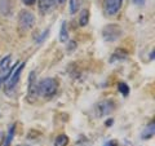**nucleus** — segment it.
Instances as JSON below:
<instances>
[{"instance_id": "nucleus-1", "label": "nucleus", "mask_w": 155, "mask_h": 146, "mask_svg": "<svg viewBox=\"0 0 155 146\" xmlns=\"http://www.w3.org/2000/svg\"><path fill=\"white\" fill-rule=\"evenodd\" d=\"M58 88V83L53 78H44L38 83V95L44 98H51L56 95Z\"/></svg>"}, {"instance_id": "nucleus-2", "label": "nucleus", "mask_w": 155, "mask_h": 146, "mask_svg": "<svg viewBox=\"0 0 155 146\" xmlns=\"http://www.w3.org/2000/svg\"><path fill=\"white\" fill-rule=\"evenodd\" d=\"M23 67H25V64H23V62H19L18 65H16L13 67L11 74H8L5 76V89L7 91H12L13 88H16V85L19 81V78H21Z\"/></svg>"}, {"instance_id": "nucleus-3", "label": "nucleus", "mask_w": 155, "mask_h": 146, "mask_svg": "<svg viewBox=\"0 0 155 146\" xmlns=\"http://www.w3.org/2000/svg\"><path fill=\"white\" fill-rule=\"evenodd\" d=\"M35 25V16L28 11H21L18 16V27L21 32L28 31Z\"/></svg>"}, {"instance_id": "nucleus-4", "label": "nucleus", "mask_w": 155, "mask_h": 146, "mask_svg": "<svg viewBox=\"0 0 155 146\" xmlns=\"http://www.w3.org/2000/svg\"><path fill=\"white\" fill-rule=\"evenodd\" d=\"M115 109V102L113 100H104L100 104H97L96 106V116H105L113 113V110Z\"/></svg>"}, {"instance_id": "nucleus-5", "label": "nucleus", "mask_w": 155, "mask_h": 146, "mask_svg": "<svg viewBox=\"0 0 155 146\" xmlns=\"http://www.w3.org/2000/svg\"><path fill=\"white\" fill-rule=\"evenodd\" d=\"M102 35L106 41H115L122 35V28L118 25H107L102 30Z\"/></svg>"}, {"instance_id": "nucleus-6", "label": "nucleus", "mask_w": 155, "mask_h": 146, "mask_svg": "<svg viewBox=\"0 0 155 146\" xmlns=\"http://www.w3.org/2000/svg\"><path fill=\"white\" fill-rule=\"evenodd\" d=\"M123 5V0H105L104 9L107 16H115Z\"/></svg>"}, {"instance_id": "nucleus-7", "label": "nucleus", "mask_w": 155, "mask_h": 146, "mask_svg": "<svg viewBox=\"0 0 155 146\" xmlns=\"http://www.w3.org/2000/svg\"><path fill=\"white\" fill-rule=\"evenodd\" d=\"M36 97H38L36 75H35V71H31L30 76H28V101L32 102L34 100H36Z\"/></svg>"}, {"instance_id": "nucleus-8", "label": "nucleus", "mask_w": 155, "mask_h": 146, "mask_svg": "<svg viewBox=\"0 0 155 146\" xmlns=\"http://www.w3.org/2000/svg\"><path fill=\"white\" fill-rule=\"evenodd\" d=\"M56 3H57L56 0H39V3H38L39 11H40L41 14H45L56 5Z\"/></svg>"}, {"instance_id": "nucleus-9", "label": "nucleus", "mask_w": 155, "mask_h": 146, "mask_svg": "<svg viewBox=\"0 0 155 146\" xmlns=\"http://www.w3.org/2000/svg\"><path fill=\"white\" fill-rule=\"evenodd\" d=\"M12 64V56L8 55L0 61V74L2 75H8V71H9V67H11Z\"/></svg>"}, {"instance_id": "nucleus-10", "label": "nucleus", "mask_w": 155, "mask_h": 146, "mask_svg": "<svg viewBox=\"0 0 155 146\" xmlns=\"http://www.w3.org/2000/svg\"><path fill=\"white\" fill-rule=\"evenodd\" d=\"M67 39H69V32H67L66 22H62V25H61V31H60V41H61V43H66Z\"/></svg>"}, {"instance_id": "nucleus-11", "label": "nucleus", "mask_w": 155, "mask_h": 146, "mask_svg": "<svg viewBox=\"0 0 155 146\" xmlns=\"http://www.w3.org/2000/svg\"><path fill=\"white\" fill-rule=\"evenodd\" d=\"M127 52L125 51H123V49H116L115 51V53L113 55V57H111V62H114V61H116V60H124V58H127Z\"/></svg>"}, {"instance_id": "nucleus-12", "label": "nucleus", "mask_w": 155, "mask_h": 146, "mask_svg": "<svg viewBox=\"0 0 155 146\" xmlns=\"http://www.w3.org/2000/svg\"><path fill=\"white\" fill-rule=\"evenodd\" d=\"M67 144H69V137L66 134L57 136V138L54 141V146H67Z\"/></svg>"}, {"instance_id": "nucleus-13", "label": "nucleus", "mask_w": 155, "mask_h": 146, "mask_svg": "<svg viewBox=\"0 0 155 146\" xmlns=\"http://www.w3.org/2000/svg\"><path fill=\"white\" fill-rule=\"evenodd\" d=\"M14 129H16V125H12V127L9 128V132L5 136V140H4V146H11L12 140H13V136H14Z\"/></svg>"}, {"instance_id": "nucleus-14", "label": "nucleus", "mask_w": 155, "mask_h": 146, "mask_svg": "<svg viewBox=\"0 0 155 146\" xmlns=\"http://www.w3.org/2000/svg\"><path fill=\"white\" fill-rule=\"evenodd\" d=\"M81 5V0H70V13L75 14L80 9Z\"/></svg>"}, {"instance_id": "nucleus-15", "label": "nucleus", "mask_w": 155, "mask_h": 146, "mask_svg": "<svg viewBox=\"0 0 155 146\" xmlns=\"http://www.w3.org/2000/svg\"><path fill=\"white\" fill-rule=\"evenodd\" d=\"M154 136V121L151 124H149L147 125V128H146V131L142 133V138L143 140H147V138H151Z\"/></svg>"}, {"instance_id": "nucleus-16", "label": "nucleus", "mask_w": 155, "mask_h": 146, "mask_svg": "<svg viewBox=\"0 0 155 146\" xmlns=\"http://www.w3.org/2000/svg\"><path fill=\"white\" fill-rule=\"evenodd\" d=\"M88 21H89V12L87 11V9H84V11L81 12V14H80V19H79L80 26H85L87 23H88Z\"/></svg>"}, {"instance_id": "nucleus-17", "label": "nucleus", "mask_w": 155, "mask_h": 146, "mask_svg": "<svg viewBox=\"0 0 155 146\" xmlns=\"http://www.w3.org/2000/svg\"><path fill=\"white\" fill-rule=\"evenodd\" d=\"M118 89L123 96H128L129 95V87L125 83H119L118 84Z\"/></svg>"}, {"instance_id": "nucleus-18", "label": "nucleus", "mask_w": 155, "mask_h": 146, "mask_svg": "<svg viewBox=\"0 0 155 146\" xmlns=\"http://www.w3.org/2000/svg\"><path fill=\"white\" fill-rule=\"evenodd\" d=\"M4 140H5V133L2 132L0 131V146H3V142H4Z\"/></svg>"}, {"instance_id": "nucleus-19", "label": "nucleus", "mask_w": 155, "mask_h": 146, "mask_svg": "<svg viewBox=\"0 0 155 146\" xmlns=\"http://www.w3.org/2000/svg\"><path fill=\"white\" fill-rule=\"evenodd\" d=\"M133 3L136 4V5H143L145 0H133Z\"/></svg>"}, {"instance_id": "nucleus-20", "label": "nucleus", "mask_w": 155, "mask_h": 146, "mask_svg": "<svg viewBox=\"0 0 155 146\" xmlns=\"http://www.w3.org/2000/svg\"><path fill=\"white\" fill-rule=\"evenodd\" d=\"M35 2H36V0H23V3L27 4V5H32Z\"/></svg>"}, {"instance_id": "nucleus-21", "label": "nucleus", "mask_w": 155, "mask_h": 146, "mask_svg": "<svg viewBox=\"0 0 155 146\" xmlns=\"http://www.w3.org/2000/svg\"><path fill=\"white\" fill-rule=\"evenodd\" d=\"M56 2H58V3H60V4H64V3L66 2V0H56Z\"/></svg>"}, {"instance_id": "nucleus-22", "label": "nucleus", "mask_w": 155, "mask_h": 146, "mask_svg": "<svg viewBox=\"0 0 155 146\" xmlns=\"http://www.w3.org/2000/svg\"><path fill=\"white\" fill-rule=\"evenodd\" d=\"M111 123H113V120H107V121H106V125L109 127V124H111Z\"/></svg>"}, {"instance_id": "nucleus-23", "label": "nucleus", "mask_w": 155, "mask_h": 146, "mask_svg": "<svg viewBox=\"0 0 155 146\" xmlns=\"http://www.w3.org/2000/svg\"><path fill=\"white\" fill-rule=\"evenodd\" d=\"M18 146H30V145H18Z\"/></svg>"}, {"instance_id": "nucleus-24", "label": "nucleus", "mask_w": 155, "mask_h": 146, "mask_svg": "<svg viewBox=\"0 0 155 146\" xmlns=\"http://www.w3.org/2000/svg\"><path fill=\"white\" fill-rule=\"evenodd\" d=\"M0 85H2V80H0Z\"/></svg>"}]
</instances>
